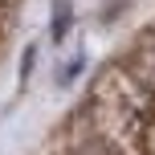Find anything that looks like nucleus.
<instances>
[{
	"label": "nucleus",
	"instance_id": "f257e3e1",
	"mask_svg": "<svg viewBox=\"0 0 155 155\" xmlns=\"http://www.w3.org/2000/svg\"><path fill=\"white\" fill-rule=\"evenodd\" d=\"M16 8H21V0H0V41L12 33V21H16Z\"/></svg>",
	"mask_w": 155,
	"mask_h": 155
}]
</instances>
